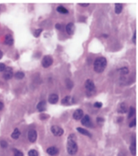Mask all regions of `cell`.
I'll return each instance as SVG.
<instances>
[{"label": "cell", "instance_id": "33", "mask_svg": "<svg viewBox=\"0 0 138 156\" xmlns=\"http://www.w3.org/2000/svg\"><path fill=\"white\" fill-rule=\"evenodd\" d=\"M136 31H135V32L134 33V34L133 36V37H132V41L135 44V45L136 44V41H137V36H136Z\"/></svg>", "mask_w": 138, "mask_h": 156}, {"label": "cell", "instance_id": "11", "mask_svg": "<svg viewBox=\"0 0 138 156\" xmlns=\"http://www.w3.org/2000/svg\"><path fill=\"white\" fill-rule=\"evenodd\" d=\"M83 112L82 109H77L73 113V118L75 120H79L83 118Z\"/></svg>", "mask_w": 138, "mask_h": 156}, {"label": "cell", "instance_id": "7", "mask_svg": "<svg viewBox=\"0 0 138 156\" xmlns=\"http://www.w3.org/2000/svg\"><path fill=\"white\" fill-rule=\"evenodd\" d=\"M81 123L83 126L87 127L90 128L92 126V122L90 117L88 115H85L82 119Z\"/></svg>", "mask_w": 138, "mask_h": 156}, {"label": "cell", "instance_id": "9", "mask_svg": "<svg viewBox=\"0 0 138 156\" xmlns=\"http://www.w3.org/2000/svg\"><path fill=\"white\" fill-rule=\"evenodd\" d=\"M74 100L71 96H66L62 100L61 103L64 106H70L73 104Z\"/></svg>", "mask_w": 138, "mask_h": 156}, {"label": "cell", "instance_id": "6", "mask_svg": "<svg viewBox=\"0 0 138 156\" xmlns=\"http://www.w3.org/2000/svg\"><path fill=\"white\" fill-rule=\"evenodd\" d=\"M13 76V72L12 68L8 67L5 69L3 77L5 80H9Z\"/></svg>", "mask_w": 138, "mask_h": 156}, {"label": "cell", "instance_id": "10", "mask_svg": "<svg viewBox=\"0 0 138 156\" xmlns=\"http://www.w3.org/2000/svg\"><path fill=\"white\" fill-rule=\"evenodd\" d=\"M66 32L69 35H73L75 30V27L74 24L72 22L68 23L66 27Z\"/></svg>", "mask_w": 138, "mask_h": 156}, {"label": "cell", "instance_id": "34", "mask_svg": "<svg viewBox=\"0 0 138 156\" xmlns=\"http://www.w3.org/2000/svg\"><path fill=\"white\" fill-rule=\"evenodd\" d=\"M55 27L56 28V29H58V30H60L62 29V26L61 25V24H58V23L55 24Z\"/></svg>", "mask_w": 138, "mask_h": 156}, {"label": "cell", "instance_id": "30", "mask_svg": "<svg viewBox=\"0 0 138 156\" xmlns=\"http://www.w3.org/2000/svg\"><path fill=\"white\" fill-rule=\"evenodd\" d=\"M94 107L96 108H100L102 107V102H95V103L94 104Z\"/></svg>", "mask_w": 138, "mask_h": 156}, {"label": "cell", "instance_id": "22", "mask_svg": "<svg viewBox=\"0 0 138 156\" xmlns=\"http://www.w3.org/2000/svg\"><path fill=\"white\" fill-rule=\"evenodd\" d=\"M25 74L24 73L22 72H18L15 75V77L16 79L18 80L22 79L24 78Z\"/></svg>", "mask_w": 138, "mask_h": 156}, {"label": "cell", "instance_id": "24", "mask_svg": "<svg viewBox=\"0 0 138 156\" xmlns=\"http://www.w3.org/2000/svg\"><path fill=\"white\" fill-rule=\"evenodd\" d=\"M135 109L133 107H130L129 110V115H128V118H132L135 114Z\"/></svg>", "mask_w": 138, "mask_h": 156}, {"label": "cell", "instance_id": "29", "mask_svg": "<svg viewBox=\"0 0 138 156\" xmlns=\"http://www.w3.org/2000/svg\"><path fill=\"white\" fill-rule=\"evenodd\" d=\"M0 145L2 148H6L8 146V144L7 142L5 140H1L0 142Z\"/></svg>", "mask_w": 138, "mask_h": 156}, {"label": "cell", "instance_id": "23", "mask_svg": "<svg viewBox=\"0 0 138 156\" xmlns=\"http://www.w3.org/2000/svg\"><path fill=\"white\" fill-rule=\"evenodd\" d=\"M119 71L121 75H127L129 73V70L127 67H123L119 69Z\"/></svg>", "mask_w": 138, "mask_h": 156}, {"label": "cell", "instance_id": "17", "mask_svg": "<svg viewBox=\"0 0 138 156\" xmlns=\"http://www.w3.org/2000/svg\"><path fill=\"white\" fill-rule=\"evenodd\" d=\"M77 130L78 132H79V133H81L82 134L87 136H88L90 137H92L91 134L88 131L86 130L85 129H83L81 127H78L77 128Z\"/></svg>", "mask_w": 138, "mask_h": 156}, {"label": "cell", "instance_id": "35", "mask_svg": "<svg viewBox=\"0 0 138 156\" xmlns=\"http://www.w3.org/2000/svg\"><path fill=\"white\" fill-rule=\"evenodd\" d=\"M78 4L80 5V6H82V7H87V6L89 5L90 4L88 3H78Z\"/></svg>", "mask_w": 138, "mask_h": 156}, {"label": "cell", "instance_id": "8", "mask_svg": "<svg viewBox=\"0 0 138 156\" xmlns=\"http://www.w3.org/2000/svg\"><path fill=\"white\" fill-rule=\"evenodd\" d=\"M28 139L29 141L32 143H34L37 139V133L35 130L31 129L28 133Z\"/></svg>", "mask_w": 138, "mask_h": 156}, {"label": "cell", "instance_id": "12", "mask_svg": "<svg viewBox=\"0 0 138 156\" xmlns=\"http://www.w3.org/2000/svg\"><path fill=\"white\" fill-rule=\"evenodd\" d=\"M59 100V97L56 94H51L49 95L48 98L49 102L51 104H55L58 102Z\"/></svg>", "mask_w": 138, "mask_h": 156}, {"label": "cell", "instance_id": "19", "mask_svg": "<svg viewBox=\"0 0 138 156\" xmlns=\"http://www.w3.org/2000/svg\"><path fill=\"white\" fill-rule=\"evenodd\" d=\"M115 13L117 14H120L123 9L122 5L121 3H115Z\"/></svg>", "mask_w": 138, "mask_h": 156}, {"label": "cell", "instance_id": "38", "mask_svg": "<svg viewBox=\"0 0 138 156\" xmlns=\"http://www.w3.org/2000/svg\"><path fill=\"white\" fill-rule=\"evenodd\" d=\"M2 56V53L0 51V59H1Z\"/></svg>", "mask_w": 138, "mask_h": 156}, {"label": "cell", "instance_id": "31", "mask_svg": "<svg viewBox=\"0 0 138 156\" xmlns=\"http://www.w3.org/2000/svg\"><path fill=\"white\" fill-rule=\"evenodd\" d=\"M136 119L135 118L131 123H130L129 124V127L130 128L133 127L134 126H136Z\"/></svg>", "mask_w": 138, "mask_h": 156}, {"label": "cell", "instance_id": "21", "mask_svg": "<svg viewBox=\"0 0 138 156\" xmlns=\"http://www.w3.org/2000/svg\"><path fill=\"white\" fill-rule=\"evenodd\" d=\"M20 135V132L18 129L16 128L13 132V133L11 135V136L13 139H17L19 138Z\"/></svg>", "mask_w": 138, "mask_h": 156}, {"label": "cell", "instance_id": "25", "mask_svg": "<svg viewBox=\"0 0 138 156\" xmlns=\"http://www.w3.org/2000/svg\"><path fill=\"white\" fill-rule=\"evenodd\" d=\"M28 155L29 156H38V152L34 149L31 150L28 153Z\"/></svg>", "mask_w": 138, "mask_h": 156}, {"label": "cell", "instance_id": "15", "mask_svg": "<svg viewBox=\"0 0 138 156\" xmlns=\"http://www.w3.org/2000/svg\"><path fill=\"white\" fill-rule=\"evenodd\" d=\"M47 153L49 155L54 156L58 153V150L55 147H51L47 149Z\"/></svg>", "mask_w": 138, "mask_h": 156}, {"label": "cell", "instance_id": "5", "mask_svg": "<svg viewBox=\"0 0 138 156\" xmlns=\"http://www.w3.org/2000/svg\"><path fill=\"white\" fill-rule=\"evenodd\" d=\"M51 131L53 134L57 137H60L62 135L64 132V130L62 128L55 125L52 126Z\"/></svg>", "mask_w": 138, "mask_h": 156}, {"label": "cell", "instance_id": "4", "mask_svg": "<svg viewBox=\"0 0 138 156\" xmlns=\"http://www.w3.org/2000/svg\"><path fill=\"white\" fill-rule=\"evenodd\" d=\"M53 63V59L52 56L49 55H46L42 59L41 64L44 68H47L50 66Z\"/></svg>", "mask_w": 138, "mask_h": 156}, {"label": "cell", "instance_id": "26", "mask_svg": "<svg viewBox=\"0 0 138 156\" xmlns=\"http://www.w3.org/2000/svg\"><path fill=\"white\" fill-rule=\"evenodd\" d=\"M66 87L69 89H71L73 87V83L69 79H66Z\"/></svg>", "mask_w": 138, "mask_h": 156}, {"label": "cell", "instance_id": "37", "mask_svg": "<svg viewBox=\"0 0 138 156\" xmlns=\"http://www.w3.org/2000/svg\"><path fill=\"white\" fill-rule=\"evenodd\" d=\"M4 107V104L2 102H0V110H1Z\"/></svg>", "mask_w": 138, "mask_h": 156}, {"label": "cell", "instance_id": "13", "mask_svg": "<svg viewBox=\"0 0 138 156\" xmlns=\"http://www.w3.org/2000/svg\"><path fill=\"white\" fill-rule=\"evenodd\" d=\"M127 105L126 104L122 102L119 105L118 108V112L120 113H125L128 111Z\"/></svg>", "mask_w": 138, "mask_h": 156}, {"label": "cell", "instance_id": "3", "mask_svg": "<svg viewBox=\"0 0 138 156\" xmlns=\"http://www.w3.org/2000/svg\"><path fill=\"white\" fill-rule=\"evenodd\" d=\"M85 87L88 93L91 94L94 92L96 89L95 84L94 82L91 79H88L85 83Z\"/></svg>", "mask_w": 138, "mask_h": 156}, {"label": "cell", "instance_id": "16", "mask_svg": "<svg viewBox=\"0 0 138 156\" xmlns=\"http://www.w3.org/2000/svg\"><path fill=\"white\" fill-rule=\"evenodd\" d=\"M5 43L9 46L13 45V39L11 35L10 34L6 35L5 38Z\"/></svg>", "mask_w": 138, "mask_h": 156}, {"label": "cell", "instance_id": "2", "mask_svg": "<svg viewBox=\"0 0 138 156\" xmlns=\"http://www.w3.org/2000/svg\"><path fill=\"white\" fill-rule=\"evenodd\" d=\"M107 61L105 58L99 57L94 62V70L98 73H101L107 67Z\"/></svg>", "mask_w": 138, "mask_h": 156}, {"label": "cell", "instance_id": "32", "mask_svg": "<svg viewBox=\"0 0 138 156\" xmlns=\"http://www.w3.org/2000/svg\"><path fill=\"white\" fill-rule=\"evenodd\" d=\"M5 64L2 63H0V72L5 70Z\"/></svg>", "mask_w": 138, "mask_h": 156}, {"label": "cell", "instance_id": "20", "mask_svg": "<svg viewBox=\"0 0 138 156\" xmlns=\"http://www.w3.org/2000/svg\"><path fill=\"white\" fill-rule=\"evenodd\" d=\"M56 10L58 12L62 14H67L69 12L68 10L62 5L58 6Z\"/></svg>", "mask_w": 138, "mask_h": 156}, {"label": "cell", "instance_id": "1", "mask_svg": "<svg viewBox=\"0 0 138 156\" xmlns=\"http://www.w3.org/2000/svg\"><path fill=\"white\" fill-rule=\"evenodd\" d=\"M75 140V136L74 134H70L68 138L66 147L70 155H74L78 151V146Z\"/></svg>", "mask_w": 138, "mask_h": 156}, {"label": "cell", "instance_id": "14", "mask_svg": "<svg viewBox=\"0 0 138 156\" xmlns=\"http://www.w3.org/2000/svg\"><path fill=\"white\" fill-rule=\"evenodd\" d=\"M47 104L46 101L43 100L40 102L37 105V109L39 112L45 111L46 109Z\"/></svg>", "mask_w": 138, "mask_h": 156}, {"label": "cell", "instance_id": "36", "mask_svg": "<svg viewBox=\"0 0 138 156\" xmlns=\"http://www.w3.org/2000/svg\"><path fill=\"white\" fill-rule=\"evenodd\" d=\"M97 122L98 123H102L103 121V119L101 118H97Z\"/></svg>", "mask_w": 138, "mask_h": 156}, {"label": "cell", "instance_id": "27", "mask_svg": "<svg viewBox=\"0 0 138 156\" xmlns=\"http://www.w3.org/2000/svg\"><path fill=\"white\" fill-rule=\"evenodd\" d=\"M43 31L42 29H37L34 33V35L35 37H37L39 36L41 34V33Z\"/></svg>", "mask_w": 138, "mask_h": 156}, {"label": "cell", "instance_id": "18", "mask_svg": "<svg viewBox=\"0 0 138 156\" xmlns=\"http://www.w3.org/2000/svg\"><path fill=\"white\" fill-rule=\"evenodd\" d=\"M130 150L131 154L133 156L136 155V143L135 140L132 141L130 145Z\"/></svg>", "mask_w": 138, "mask_h": 156}, {"label": "cell", "instance_id": "28", "mask_svg": "<svg viewBox=\"0 0 138 156\" xmlns=\"http://www.w3.org/2000/svg\"><path fill=\"white\" fill-rule=\"evenodd\" d=\"M14 156H24V154L22 152L20 151L19 150H18L17 149H14Z\"/></svg>", "mask_w": 138, "mask_h": 156}]
</instances>
